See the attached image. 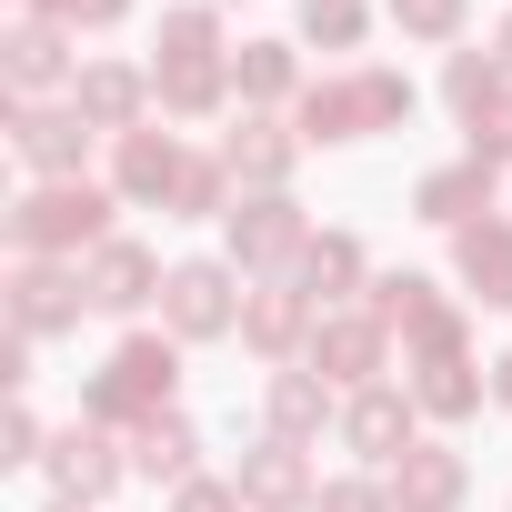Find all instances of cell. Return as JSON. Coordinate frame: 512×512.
<instances>
[{
	"mask_svg": "<svg viewBox=\"0 0 512 512\" xmlns=\"http://www.w3.org/2000/svg\"><path fill=\"white\" fill-rule=\"evenodd\" d=\"M402 121H412L402 71H342V81L302 91V141H372V131H402Z\"/></svg>",
	"mask_w": 512,
	"mask_h": 512,
	"instance_id": "6da1fadb",
	"label": "cell"
},
{
	"mask_svg": "<svg viewBox=\"0 0 512 512\" xmlns=\"http://www.w3.org/2000/svg\"><path fill=\"white\" fill-rule=\"evenodd\" d=\"M11 241H21V262H41V251H101V241H111V191H91V181H41V191L11 211Z\"/></svg>",
	"mask_w": 512,
	"mask_h": 512,
	"instance_id": "7a4b0ae2",
	"label": "cell"
},
{
	"mask_svg": "<svg viewBox=\"0 0 512 512\" xmlns=\"http://www.w3.org/2000/svg\"><path fill=\"white\" fill-rule=\"evenodd\" d=\"M171 382H181V352L141 332V342H121V352H111V372L91 382V402H81V412H91L101 432H111V422H131V432H141V422H161V412H171Z\"/></svg>",
	"mask_w": 512,
	"mask_h": 512,
	"instance_id": "3957f363",
	"label": "cell"
},
{
	"mask_svg": "<svg viewBox=\"0 0 512 512\" xmlns=\"http://www.w3.org/2000/svg\"><path fill=\"white\" fill-rule=\"evenodd\" d=\"M372 312L422 352V362H462V312L422 282V272H392V282H372Z\"/></svg>",
	"mask_w": 512,
	"mask_h": 512,
	"instance_id": "277c9868",
	"label": "cell"
},
{
	"mask_svg": "<svg viewBox=\"0 0 512 512\" xmlns=\"http://www.w3.org/2000/svg\"><path fill=\"white\" fill-rule=\"evenodd\" d=\"M241 302H251V292H231V272H221V262H181V272L161 282L171 342H221V332H241Z\"/></svg>",
	"mask_w": 512,
	"mask_h": 512,
	"instance_id": "5b68a950",
	"label": "cell"
},
{
	"mask_svg": "<svg viewBox=\"0 0 512 512\" xmlns=\"http://www.w3.org/2000/svg\"><path fill=\"white\" fill-rule=\"evenodd\" d=\"M221 221H231V262H241V272H282V262L312 251V231H302V211H292L282 191H251V201L221 211Z\"/></svg>",
	"mask_w": 512,
	"mask_h": 512,
	"instance_id": "8992f818",
	"label": "cell"
},
{
	"mask_svg": "<svg viewBox=\"0 0 512 512\" xmlns=\"http://www.w3.org/2000/svg\"><path fill=\"white\" fill-rule=\"evenodd\" d=\"M81 302H91V282H81V272H61V262H21V272H11V332H21V342L71 332V322H81Z\"/></svg>",
	"mask_w": 512,
	"mask_h": 512,
	"instance_id": "52a82bcc",
	"label": "cell"
},
{
	"mask_svg": "<svg viewBox=\"0 0 512 512\" xmlns=\"http://www.w3.org/2000/svg\"><path fill=\"white\" fill-rule=\"evenodd\" d=\"M11 151H21V161H31L41 181H81V151H91V121H81V111H41V101H31V111L11 121Z\"/></svg>",
	"mask_w": 512,
	"mask_h": 512,
	"instance_id": "ba28073f",
	"label": "cell"
},
{
	"mask_svg": "<svg viewBox=\"0 0 512 512\" xmlns=\"http://www.w3.org/2000/svg\"><path fill=\"white\" fill-rule=\"evenodd\" d=\"M382 342H392L382 312H332V322H312V372H332V382H372V372H382Z\"/></svg>",
	"mask_w": 512,
	"mask_h": 512,
	"instance_id": "9c48e42d",
	"label": "cell"
},
{
	"mask_svg": "<svg viewBox=\"0 0 512 512\" xmlns=\"http://www.w3.org/2000/svg\"><path fill=\"white\" fill-rule=\"evenodd\" d=\"M412 412H422L412 392L362 382V392H352V412H342V442H352L362 462H402V452H412Z\"/></svg>",
	"mask_w": 512,
	"mask_h": 512,
	"instance_id": "30bf717a",
	"label": "cell"
},
{
	"mask_svg": "<svg viewBox=\"0 0 512 512\" xmlns=\"http://www.w3.org/2000/svg\"><path fill=\"white\" fill-rule=\"evenodd\" d=\"M121 472H131V462L111 452V432H101V422H71V432L51 442V482H61V502H101Z\"/></svg>",
	"mask_w": 512,
	"mask_h": 512,
	"instance_id": "8fae6325",
	"label": "cell"
},
{
	"mask_svg": "<svg viewBox=\"0 0 512 512\" xmlns=\"http://www.w3.org/2000/svg\"><path fill=\"white\" fill-rule=\"evenodd\" d=\"M472 492V472H462V452H442V442H412L402 462H392V512H452Z\"/></svg>",
	"mask_w": 512,
	"mask_h": 512,
	"instance_id": "7c38bea8",
	"label": "cell"
},
{
	"mask_svg": "<svg viewBox=\"0 0 512 512\" xmlns=\"http://www.w3.org/2000/svg\"><path fill=\"white\" fill-rule=\"evenodd\" d=\"M81 282H91V312H141V302H151V292H161L171 272L151 262V251H141V241H101Z\"/></svg>",
	"mask_w": 512,
	"mask_h": 512,
	"instance_id": "4fadbf2b",
	"label": "cell"
},
{
	"mask_svg": "<svg viewBox=\"0 0 512 512\" xmlns=\"http://www.w3.org/2000/svg\"><path fill=\"white\" fill-rule=\"evenodd\" d=\"M241 502H262V512H302V502H322L302 442H262V452H241Z\"/></svg>",
	"mask_w": 512,
	"mask_h": 512,
	"instance_id": "5bb4252c",
	"label": "cell"
},
{
	"mask_svg": "<svg viewBox=\"0 0 512 512\" xmlns=\"http://www.w3.org/2000/svg\"><path fill=\"white\" fill-rule=\"evenodd\" d=\"M111 181H121V201H171V191H181V141H171V131H121Z\"/></svg>",
	"mask_w": 512,
	"mask_h": 512,
	"instance_id": "9a60e30c",
	"label": "cell"
},
{
	"mask_svg": "<svg viewBox=\"0 0 512 512\" xmlns=\"http://www.w3.org/2000/svg\"><path fill=\"white\" fill-rule=\"evenodd\" d=\"M412 211L422 221H442V231H472V211H492V161H452V171H432L422 191H412Z\"/></svg>",
	"mask_w": 512,
	"mask_h": 512,
	"instance_id": "2e32d148",
	"label": "cell"
},
{
	"mask_svg": "<svg viewBox=\"0 0 512 512\" xmlns=\"http://www.w3.org/2000/svg\"><path fill=\"white\" fill-rule=\"evenodd\" d=\"M292 151H302V141H292L282 121H241V131L221 141V171L251 181V191H282V181H292Z\"/></svg>",
	"mask_w": 512,
	"mask_h": 512,
	"instance_id": "e0dca14e",
	"label": "cell"
},
{
	"mask_svg": "<svg viewBox=\"0 0 512 512\" xmlns=\"http://www.w3.org/2000/svg\"><path fill=\"white\" fill-rule=\"evenodd\" d=\"M302 332H312V302H302V292H251V302H241V342L262 352V362H292Z\"/></svg>",
	"mask_w": 512,
	"mask_h": 512,
	"instance_id": "ac0fdd59",
	"label": "cell"
},
{
	"mask_svg": "<svg viewBox=\"0 0 512 512\" xmlns=\"http://www.w3.org/2000/svg\"><path fill=\"white\" fill-rule=\"evenodd\" d=\"M452 262H462V282H472L492 312H512V221H472V231L452 241Z\"/></svg>",
	"mask_w": 512,
	"mask_h": 512,
	"instance_id": "d6986e66",
	"label": "cell"
},
{
	"mask_svg": "<svg viewBox=\"0 0 512 512\" xmlns=\"http://www.w3.org/2000/svg\"><path fill=\"white\" fill-rule=\"evenodd\" d=\"M71 111L91 121V131H141V71H121V61H101V71H81V91H71Z\"/></svg>",
	"mask_w": 512,
	"mask_h": 512,
	"instance_id": "ffe728a7",
	"label": "cell"
},
{
	"mask_svg": "<svg viewBox=\"0 0 512 512\" xmlns=\"http://www.w3.org/2000/svg\"><path fill=\"white\" fill-rule=\"evenodd\" d=\"M151 91H161V111L211 121V111L231 101V61H161V71H151Z\"/></svg>",
	"mask_w": 512,
	"mask_h": 512,
	"instance_id": "44dd1931",
	"label": "cell"
},
{
	"mask_svg": "<svg viewBox=\"0 0 512 512\" xmlns=\"http://www.w3.org/2000/svg\"><path fill=\"white\" fill-rule=\"evenodd\" d=\"M352 282H362V241H352V231H322V241L302 251V282H292V292L322 312V302H342Z\"/></svg>",
	"mask_w": 512,
	"mask_h": 512,
	"instance_id": "7402d4cb",
	"label": "cell"
},
{
	"mask_svg": "<svg viewBox=\"0 0 512 512\" xmlns=\"http://www.w3.org/2000/svg\"><path fill=\"white\" fill-rule=\"evenodd\" d=\"M322 422H332L322 372H272V442H312Z\"/></svg>",
	"mask_w": 512,
	"mask_h": 512,
	"instance_id": "603a6c76",
	"label": "cell"
},
{
	"mask_svg": "<svg viewBox=\"0 0 512 512\" xmlns=\"http://www.w3.org/2000/svg\"><path fill=\"white\" fill-rule=\"evenodd\" d=\"M191 452H201V432L181 412H161V422L131 432V472H151V482H191Z\"/></svg>",
	"mask_w": 512,
	"mask_h": 512,
	"instance_id": "cb8c5ba5",
	"label": "cell"
},
{
	"mask_svg": "<svg viewBox=\"0 0 512 512\" xmlns=\"http://www.w3.org/2000/svg\"><path fill=\"white\" fill-rule=\"evenodd\" d=\"M61 71H71V31H61V21H21V31H11V81H21V91H51Z\"/></svg>",
	"mask_w": 512,
	"mask_h": 512,
	"instance_id": "d4e9b609",
	"label": "cell"
},
{
	"mask_svg": "<svg viewBox=\"0 0 512 512\" xmlns=\"http://www.w3.org/2000/svg\"><path fill=\"white\" fill-rule=\"evenodd\" d=\"M412 402H422L432 422H462V412H482V382H472V362H422Z\"/></svg>",
	"mask_w": 512,
	"mask_h": 512,
	"instance_id": "484cf974",
	"label": "cell"
},
{
	"mask_svg": "<svg viewBox=\"0 0 512 512\" xmlns=\"http://www.w3.org/2000/svg\"><path fill=\"white\" fill-rule=\"evenodd\" d=\"M231 91H241V101H282V91H292V51H282V41H241V51H231Z\"/></svg>",
	"mask_w": 512,
	"mask_h": 512,
	"instance_id": "4316f807",
	"label": "cell"
},
{
	"mask_svg": "<svg viewBox=\"0 0 512 512\" xmlns=\"http://www.w3.org/2000/svg\"><path fill=\"white\" fill-rule=\"evenodd\" d=\"M161 61H221V21H211V0H191V11L161 21Z\"/></svg>",
	"mask_w": 512,
	"mask_h": 512,
	"instance_id": "83f0119b",
	"label": "cell"
},
{
	"mask_svg": "<svg viewBox=\"0 0 512 512\" xmlns=\"http://www.w3.org/2000/svg\"><path fill=\"white\" fill-rule=\"evenodd\" d=\"M372 31V11L362 0H302V41H322V51H352Z\"/></svg>",
	"mask_w": 512,
	"mask_h": 512,
	"instance_id": "f1b7e54d",
	"label": "cell"
},
{
	"mask_svg": "<svg viewBox=\"0 0 512 512\" xmlns=\"http://www.w3.org/2000/svg\"><path fill=\"white\" fill-rule=\"evenodd\" d=\"M442 91H452V111H462V121H482V111H502V61H472V51H462Z\"/></svg>",
	"mask_w": 512,
	"mask_h": 512,
	"instance_id": "f546056e",
	"label": "cell"
},
{
	"mask_svg": "<svg viewBox=\"0 0 512 512\" xmlns=\"http://www.w3.org/2000/svg\"><path fill=\"white\" fill-rule=\"evenodd\" d=\"M221 201H231V171H221V161H181V191H171V211H181V221H211Z\"/></svg>",
	"mask_w": 512,
	"mask_h": 512,
	"instance_id": "4dcf8cb0",
	"label": "cell"
},
{
	"mask_svg": "<svg viewBox=\"0 0 512 512\" xmlns=\"http://www.w3.org/2000/svg\"><path fill=\"white\" fill-rule=\"evenodd\" d=\"M402 41H462V0H392Z\"/></svg>",
	"mask_w": 512,
	"mask_h": 512,
	"instance_id": "1f68e13d",
	"label": "cell"
},
{
	"mask_svg": "<svg viewBox=\"0 0 512 512\" xmlns=\"http://www.w3.org/2000/svg\"><path fill=\"white\" fill-rule=\"evenodd\" d=\"M21 11H31V21H61V31H111L131 0H21Z\"/></svg>",
	"mask_w": 512,
	"mask_h": 512,
	"instance_id": "d6a6232c",
	"label": "cell"
},
{
	"mask_svg": "<svg viewBox=\"0 0 512 512\" xmlns=\"http://www.w3.org/2000/svg\"><path fill=\"white\" fill-rule=\"evenodd\" d=\"M322 512H392V492H372V482H332Z\"/></svg>",
	"mask_w": 512,
	"mask_h": 512,
	"instance_id": "836d02e7",
	"label": "cell"
},
{
	"mask_svg": "<svg viewBox=\"0 0 512 512\" xmlns=\"http://www.w3.org/2000/svg\"><path fill=\"white\" fill-rule=\"evenodd\" d=\"M171 512H241V492H221V482H181Z\"/></svg>",
	"mask_w": 512,
	"mask_h": 512,
	"instance_id": "e575fe53",
	"label": "cell"
},
{
	"mask_svg": "<svg viewBox=\"0 0 512 512\" xmlns=\"http://www.w3.org/2000/svg\"><path fill=\"white\" fill-rule=\"evenodd\" d=\"M31 452H41V422H31V412H11V432H0V462H31Z\"/></svg>",
	"mask_w": 512,
	"mask_h": 512,
	"instance_id": "d590c367",
	"label": "cell"
},
{
	"mask_svg": "<svg viewBox=\"0 0 512 512\" xmlns=\"http://www.w3.org/2000/svg\"><path fill=\"white\" fill-rule=\"evenodd\" d=\"M492 402H512V352H502V362H492Z\"/></svg>",
	"mask_w": 512,
	"mask_h": 512,
	"instance_id": "8d00e7d4",
	"label": "cell"
},
{
	"mask_svg": "<svg viewBox=\"0 0 512 512\" xmlns=\"http://www.w3.org/2000/svg\"><path fill=\"white\" fill-rule=\"evenodd\" d=\"M492 61H502V71H512V21H502V41H492Z\"/></svg>",
	"mask_w": 512,
	"mask_h": 512,
	"instance_id": "74e56055",
	"label": "cell"
},
{
	"mask_svg": "<svg viewBox=\"0 0 512 512\" xmlns=\"http://www.w3.org/2000/svg\"><path fill=\"white\" fill-rule=\"evenodd\" d=\"M51 512H81V502H51Z\"/></svg>",
	"mask_w": 512,
	"mask_h": 512,
	"instance_id": "f35d334b",
	"label": "cell"
}]
</instances>
